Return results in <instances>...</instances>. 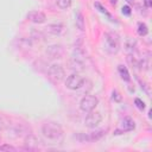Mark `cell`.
Listing matches in <instances>:
<instances>
[{
  "label": "cell",
  "mask_w": 152,
  "mask_h": 152,
  "mask_svg": "<svg viewBox=\"0 0 152 152\" xmlns=\"http://www.w3.org/2000/svg\"><path fill=\"white\" fill-rule=\"evenodd\" d=\"M43 135L53 142H61L63 140V129L59 124L55 121H46L42 126Z\"/></svg>",
  "instance_id": "1"
},
{
  "label": "cell",
  "mask_w": 152,
  "mask_h": 152,
  "mask_svg": "<svg viewBox=\"0 0 152 152\" xmlns=\"http://www.w3.org/2000/svg\"><path fill=\"white\" fill-rule=\"evenodd\" d=\"M103 46L108 53H112V55L118 53V51L120 50V39H119L118 34H115L113 32L104 33L103 34Z\"/></svg>",
  "instance_id": "2"
},
{
  "label": "cell",
  "mask_w": 152,
  "mask_h": 152,
  "mask_svg": "<svg viewBox=\"0 0 152 152\" xmlns=\"http://www.w3.org/2000/svg\"><path fill=\"white\" fill-rule=\"evenodd\" d=\"M99 104V99L95 96V95H89V94H86L81 102H80V108L82 112L84 113H88V112H91L96 108V106Z\"/></svg>",
  "instance_id": "3"
},
{
  "label": "cell",
  "mask_w": 152,
  "mask_h": 152,
  "mask_svg": "<svg viewBox=\"0 0 152 152\" xmlns=\"http://www.w3.org/2000/svg\"><path fill=\"white\" fill-rule=\"evenodd\" d=\"M103 135H106V129H95L91 131L89 133H80L77 135V139L81 142H93V141H97L100 140Z\"/></svg>",
  "instance_id": "4"
},
{
  "label": "cell",
  "mask_w": 152,
  "mask_h": 152,
  "mask_svg": "<svg viewBox=\"0 0 152 152\" xmlns=\"http://www.w3.org/2000/svg\"><path fill=\"white\" fill-rule=\"evenodd\" d=\"M48 74H49V77L56 82V83H59L64 80L65 77V70L64 68L61 65V64H52L49 66V70H48Z\"/></svg>",
  "instance_id": "5"
},
{
  "label": "cell",
  "mask_w": 152,
  "mask_h": 152,
  "mask_svg": "<svg viewBox=\"0 0 152 152\" xmlns=\"http://www.w3.org/2000/svg\"><path fill=\"white\" fill-rule=\"evenodd\" d=\"M83 81H84V78L80 74L75 72V74H71L70 76L66 77V80H65V87L68 89H70V90H77L82 86Z\"/></svg>",
  "instance_id": "6"
},
{
  "label": "cell",
  "mask_w": 152,
  "mask_h": 152,
  "mask_svg": "<svg viewBox=\"0 0 152 152\" xmlns=\"http://www.w3.org/2000/svg\"><path fill=\"white\" fill-rule=\"evenodd\" d=\"M101 120H102V115L99 112L91 110V112H88V114L84 119V124L89 128H95L101 122Z\"/></svg>",
  "instance_id": "7"
},
{
  "label": "cell",
  "mask_w": 152,
  "mask_h": 152,
  "mask_svg": "<svg viewBox=\"0 0 152 152\" xmlns=\"http://www.w3.org/2000/svg\"><path fill=\"white\" fill-rule=\"evenodd\" d=\"M27 19L34 24H43L46 20V15L40 11H31L27 13Z\"/></svg>",
  "instance_id": "8"
},
{
  "label": "cell",
  "mask_w": 152,
  "mask_h": 152,
  "mask_svg": "<svg viewBox=\"0 0 152 152\" xmlns=\"http://www.w3.org/2000/svg\"><path fill=\"white\" fill-rule=\"evenodd\" d=\"M63 31V25L62 24H50L45 27V32L50 36H59Z\"/></svg>",
  "instance_id": "9"
},
{
  "label": "cell",
  "mask_w": 152,
  "mask_h": 152,
  "mask_svg": "<svg viewBox=\"0 0 152 152\" xmlns=\"http://www.w3.org/2000/svg\"><path fill=\"white\" fill-rule=\"evenodd\" d=\"M135 128V122L129 116H126L121 121V132H131Z\"/></svg>",
  "instance_id": "10"
},
{
  "label": "cell",
  "mask_w": 152,
  "mask_h": 152,
  "mask_svg": "<svg viewBox=\"0 0 152 152\" xmlns=\"http://www.w3.org/2000/svg\"><path fill=\"white\" fill-rule=\"evenodd\" d=\"M38 142H39V140L34 134H28L25 138V144L28 146L30 150H33V148L38 147Z\"/></svg>",
  "instance_id": "11"
},
{
  "label": "cell",
  "mask_w": 152,
  "mask_h": 152,
  "mask_svg": "<svg viewBox=\"0 0 152 152\" xmlns=\"http://www.w3.org/2000/svg\"><path fill=\"white\" fill-rule=\"evenodd\" d=\"M75 24H76V27H77L78 30H81V31L84 30V27H86V21H84V17H83V14H82L81 12H77V13H76V15H75Z\"/></svg>",
  "instance_id": "12"
},
{
  "label": "cell",
  "mask_w": 152,
  "mask_h": 152,
  "mask_svg": "<svg viewBox=\"0 0 152 152\" xmlns=\"http://www.w3.org/2000/svg\"><path fill=\"white\" fill-rule=\"evenodd\" d=\"M118 71H119V74H120V76H121V78H122L124 81H126V82H129V81H131L129 72H128V70H127V68H126L125 65L120 64V65L118 66Z\"/></svg>",
  "instance_id": "13"
},
{
  "label": "cell",
  "mask_w": 152,
  "mask_h": 152,
  "mask_svg": "<svg viewBox=\"0 0 152 152\" xmlns=\"http://www.w3.org/2000/svg\"><path fill=\"white\" fill-rule=\"evenodd\" d=\"M69 65H70V69L76 70V71H81V70H83V62H82V61L71 58L70 62H69Z\"/></svg>",
  "instance_id": "14"
},
{
  "label": "cell",
  "mask_w": 152,
  "mask_h": 152,
  "mask_svg": "<svg viewBox=\"0 0 152 152\" xmlns=\"http://www.w3.org/2000/svg\"><path fill=\"white\" fill-rule=\"evenodd\" d=\"M61 10H68L71 6V0H55Z\"/></svg>",
  "instance_id": "15"
},
{
  "label": "cell",
  "mask_w": 152,
  "mask_h": 152,
  "mask_svg": "<svg viewBox=\"0 0 152 152\" xmlns=\"http://www.w3.org/2000/svg\"><path fill=\"white\" fill-rule=\"evenodd\" d=\"M138 34L139 36H146L147 34V32H148V28H147V25L145 24V23H139L138 24Z\"/></svg>",
  "instance_id": "16"
},
{
  "label": "cell",
  "mask_w": 152,
  "mask_h": 152,
  "mask_svg": "<svg viewBox=\"0 0 152 152\" xmlns=\"http://www.w3.org/2000/svg\"><path fill=\"white\" fill-rule=\"evenodd\" d=\"M134 104H135V107H137L139 110H141V112H142V110L145 109V107H146V106H145V102H144L142 100H140V99H135V100H134Z\"/></svg>",
  "instance_id": "17"
},
{
  "label": "cell",
  "mask_w": 152,
  "mask_h": 152,
  "mask_svg": "<svg viewBox=\"0 0 152 152\" xmlns=\"http://www.w3.org/2000/svg\"><path fill=\"white\" fill-rule=\"evenodd\" d=\"M94 6H95V7H96V8H97V10H99V11H100L101 13L106 14V15H107L108 18H112V17H110V14H109V13L107 12V10H106V8H104V7H103V6H102V5L100 4V2H95V5H94Z\"/></svg>",
  "instance_id": "18"
},
{
  "label": "cell",
  "mask_w": 152,
  "mask_h": 152,
  "mask_svg": "<svg viewBox=\"0 0 152 152\" xmlns=\"http://www.w3.org/2000/svg\"><path fill=\"white\" fill-rule=\"evenodd\" d=\"M0 151H8L10 152V151H17V148L10 144H2V145H0Z\"/></svg>",
  "instance_id": "19"
},
{
  "label": "cell",
  "mask_w": 152,
  "mask_h": 152,
  "mask_svg": "<svg viewBox=\"0 0 152 152\" xmlns=\"http://www.w3.org/2000/svg\"><path fill=\"white\" fill-rule=\"evenodd\" d=\"M112 97H113V100L116 101V102H120V101H121V95H120L116 90H113V93H112Z\"/></svg>",
  "instance_id": "20"
},
{
  "label": "cell",
  "mask_w": 152,
  "mask_h": 152,
  "mask_svg": "<svg viewBox=\"0 0 152 152\" xmlns=\"http://www.w3.org/2000/svg\"><path fill=\"white\" fill-rule=\"evenodd\" d=\"M121 12H122V14H125V15H131V13H132L131 7H129V6H127V5L122 7V11H121Z\"/></svg>",
  "instance_id": "21"
},
{
  "label": "cell",
  "mask_w": 152,
  "mask_h": 152,
  "mask_svg": "<svg viewBox=\"0 0 152 152\" xmlns=\"http://www.w3.org/2000/svg\"><path fill=\"white\" fill-rule=\"evenodd\" d=\"M142 2L145 4V6H146V7H151V5H152L151 0H142Z\"/></svg>",
  "instance_id": "22"
},
{
  "label": "cell",
  "mask_w": 152,
  "mask_h": 152,
  "mask_svg": "<svg viewBox=\"0 0 152 152\" xmlns=\"http://www.w3.org/2000/svg\"><path fill=\"white\" fill-rule=\"evenodd\" d=\"M110 4H113V5H115V4H116V0H110Z\"/></svg>",
  "instance_id": "23"
},
{
  "label": "cell",
  "mask_w": 152,
  "mask_h": 152,
  "mask_svg": "<svg viewBox=\"0 0 152 152\" xmlns=\"http://www.w3.org/2000/svg\"><path fill=\"white\" fill-rule=\"evenodd\" d=\"M126 1H127V2H129V4H131V2H134V0H126Z\"/></svg>",
  "instance_id": "24"
}]
</instances>
